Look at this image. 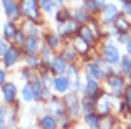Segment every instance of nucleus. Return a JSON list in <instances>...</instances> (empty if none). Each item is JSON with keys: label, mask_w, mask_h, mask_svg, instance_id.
Here are the masks:
<instances>
[{"label": "nucleus", "mask_w": 131, "mask_h": 129, "mask_svg": "<svg viewBox=\"0 0 131 129\" xmlns=\"http://www.w3.org/2000/svg\"><path fill=\"white\" fill-rule=\"evenodd\" d=\"M86 70H88V74L91 78H95V80H103V78H106V73L101 70V66H100L98 63H88Z\"/></svg>", "instance_id": "14"}, {"label": "nucleus", "mask_w": 131, "mask_h": 129, "mask_svg": "<svg viewBox=\"0 0 131 129\" xmlns=\"http://www.w3.org/2000/svg\"><path fill=\"white\" fill-rule=\"evenodd\" d=\"M0 50H2V51H0V53H2V56H5L7 55V51H8V45H7V42H5V40H2V42H0Z\"/></svg>", "instance_id": "36"}, {"label": "nucleus", "mask_w": 131, "mask_h": 129, "mask_svg": "<svg viewBox=\"0 0 131 129\" xmlns=\"http://www.w3.org/2000/svg\"><path fill=\"white\" fill-rule=\"evenodd\" d=\"M73 46H75V50H77L78 53H88L90 43H88V42H85V40L81 38V36H77V40H75Z\"/></svg>", "instance_id": "23"}, {"label": "nucleus", "mask_w": 131, "mask_h": 129, "mask_svg": "<svg viewBox=\"0 0 131 129\" xmlns=\"http://www.w3.org/2000/svg\"><path fill=\"white\" fill-rule=\"evenodd\" d=\"M103 58H105V61L110 63V64H115V63L121 61L118 48H116V46H113V45H106L105 48H103Z\"/></svg>", "instance_id": "5"}, {"label": "nucleus", "mask_w": 131, "mask_h": 129, "mask_svg": "<svg viewBox=\"0 0 131 129\" xmlns=\"http://www.w3.org/2000/svg\"><path fill=\"white\" fill-rule=\"evenodd\" d=\"M100 121H101L100 114H95V113L85 114V123L90 126V129H100Z\"/></svg>", "instance_id": "19"}, {"label": "nucleus", "mask_w": 131, "mask_h": 129, "mask_svg": "<svg viewBox=\"0 0 131 129\" xmlns=\"http://www.w3.org/2000/svg\"><path fill=\"white\" fill-rule=\"evenodd\" d=\"M77 30H78L77 22H75V20H67V22H60L57 25V35L65 36V35H68V33H75Z\"/></svg>", "instance_id": "7"}, {"label": "nucleus", "mask_w": 131, "mask_h": 129, "mask_svg": "<svg viewBox=\"0 0 131 129\" xmlns=\"http://www.w3.org/2000/svg\"><path fill=\"white\" fill-rule=\"evenodd\" d=\"M100 84H98V80H95V78H91L88 74L86 76V84H85V94H86L88 98H96L100 96Z\"/></svg>", "instance_id": "6"}, {"label": "nucleus", "mask_w": 131, "mask_h": 129, "mask_svg": "<svg viewBox=\"0 0 131 129\" xmlns=\"http://www.w3.org/2000/svg\"><path fill=\"white\" fill-rule=\"evenodd\" d=\"M2 98L5 104H12L17 98V86L13 83H3L2 84Z\"/></svg>", "instance_id": "4"}, {"label": "nucleus", "mask_w": 131, "mask_h": 129, "mask_svg": "<svg viewBox=\"0 0 131 129\" xmlns=\"http://www.w3.org/2000/svg\"><path fill=\"white\" fill-rule=\"evenodd\" d=\"M85 5H86V12H90V13H96L100 10L95 0H86V3H85Z\"/></svg>", "instance_id": "32"}, {"label": "nucleus", "mask_w": 131, "mask_h": 129, "mask_svg": "<svg viewBox=\"0 0 131 129\" xmlns=\"http://www.w3.org/2000/svg\"><path fill=\"white\" fill-rule=\"evenodd\" d=\"M119 70H121L125 74L131 73V56H129V55H128V56H123V58H121V66H119Z\"/></svg>", "instance_id": "28"}, {"label": "nucleus", "mask_w": 131, "mask_h": 129, "mask_svg": "<svg viewBox=\"0 0 131 129\" xmlns=\"http://www.w3.org/2000/svg\"><path fill=\"white\" fill-rule=\"evenodd\" d=\"M108 88L111 94H121L123 88H125V81L119 76H110L108 78Z\"/></svg>", "instance_id": "12"}, {"label": "nucleus", "mask_w": 131, "mask_h": 129, "mask_svg": "<svg viewBox=\"0 0 131 129\" xmlns=\"http://www.w3.org/2000/svg\"><path fill=\"white\" fill-rule=\"evenodd\" d=\"M2 5H3V10H5V15L10 22H13L15 18H18V5H17L13 0H2Z\"/></svg>", "instance_id": "8"}, {"label": "nucleus", "mask_w": 131, "mask_h": 129, "mask_svg": "<svg viewBox=\"0 0 131 129\" xmlns=\"http://www.w3.org/2000/svg\"><path fill=\"white\" fill-rule=\"evenodd\" d=\"M68 17H70V13H68V10H60V13H57V20H60V22H63V20H67Z\"/></svg>", "instance_id": "35"}, {"label": "nucleus", "mask_w": 131, "mask_h": 129, "mask_svg": "<svg viewBox=\"0 0 131 129\" xmlns=\"http://www.w3.org/2000/svg\"><path fill=\"white\" fill-rule=\"evenodd\" d=\"M17 33H18V30L15 28V25L12 22L3 23V36H5V40H15Z\"/></svg>", "instance_id": "20"}, {"label": "nucleus", "mask_w": 131, "mask_h": 129, "mask_svg": "<svg viewBox=\"0 0 131 129\" xmlns=\"http://www.w3.org/2000/svg\"><path fill=\"white\" fill-rule=\"evenodd\" d=\"M40 127L42 129H57V121H55V118L51 116V114H45V116L40 118L38 121Z\"/></svg>", "instance_id": "18"}, {"label": "nucleus", "mask_w": 131, "mask_h": 129, "mask_svg": "<svg viewBox=\"0 0 131 129\" xmlns=\"http://www.w3.org/2000/svg\"><path fill=\"white\" fill-rule=\"evenodd\" d=\"M123 12L131 17V3H123Z\"/></svg>", "instance_id": "37"}, {"label": "nucleus", "mask_w": 131, "mask_h": 129, "mask_svg": "<svg viewBox=\"0 0 131 129\" xmlns=\"http://www.w3.org/2000/svg\"><path fill=\"white\" fill-rule=\"evenodd\" d=\"M47 109L50 113H53V118H63V106H61V101L55 99H48V104H47Z\"/></svg>", "instance_id": "13"}, {"label": "nucleus", "mask_w": 131, "mask_h": 129, "mask_svg": "<svg viewBox=\"0 0 131 129\" xmlns=\"http://www.w3.org/2000/svg\"><path fill=\"white\" fill-rule=\"evenodd\" d=\"M55 89V93L58 94H65L68 91V88H70V80L68 78H65L63 74H60V76H55L53 78V86H51Z\"/></svg>", "instance_id": "9"}, {"label": "nucleus", "mask_w": 131, "mask_h": 129, "mask_svg": "<svg viewBox=\"0 0 131 129\" xmlns=\"http://www.w3.org/2000/svg\"><path fill=\"white\" fill-rule=\"evenodd\" d=\"M73 20L78 23H85L88 22V13H86V8H77L73 10Z\"/></svg>", "instance_id": "25"}, {"label": "nucleus", "mask_w": 131, "mask_h": 129, "mask_svg": "<svg viewBox=\"0 0 131 129\" xmlns=\"http://www.w3.org/2000/svg\"><path fill=\"white\" fill-rule=\"evenodd\" d=\"M126 51H128V55L131 56V38L126 42Z\"/></svg>", "instance_id": "39"}, {"label": "nucleus", "mask_w": 131, "mask_h": 129, "mask_svg": "<svg viewBox=\"0 0 131 129\" xmlns=\"http://www.w3.org/2000/svg\"><path fill=\"white\" fill-rule=\"evenodd\" d=\"M78 32H80V36H81V38L85 40V42L91 43L93 40H95V35L91 33V30H90V27H86V25H83V27H81L80 30H78Z\"/></svg>", "instance_id": "26"}, {"label": "nucleus", "mask_w": 131, "mask_h": 129, "mask_svg": "<svg viewBox=\"0 0 131 129\" xmlns=\"http://www.w3.org/2000/svg\"><path fill=\"white\" fill-rule=\"evenodd\" d=\"M65 108H67L68 114L71 118H77L78 113H80V101H78L77 93H71L65 96Z\"/></svg>", "instance_id": "2"}, {"label": "nucleus", "mask_w": 131, "mask_h": 129, "mask_svg": "<svg viewBox=\"0 0 131 129\" xmlns=\"http://www.w3.org/2000/svg\"><path fill=\"white\" fill-rule=\"evenodd\" d=\"M77 50H75V46H68L67 50H65V53L61 56H63L65 60H68V61H70V60H75V56H77Z\"/></svg>", "instance_id": "31"}, {"label": "nucleus", "mask_w": 131, "mask_h": 129, "mask_svg": "<svg viewBox=\"0 0 131 129\" xmlns=\"http://www.w3.org/2000/svg\"><path fill=\"white\" fill-rule=\"evenodd\" d=\"M96 2V5H98V8H105L108 3H106V0H95Z\"/></svg>", "instance_id": "38"}, {"label": "nucleus", "mask_w": 131, "mask_h": 129, "mask_svg": "<svg viewBox=\"0 0 131 129\" xmlns=\"http://www.w3.org/2000/svg\"><path fill=\"white\" fill-rule=\"evenodd\" d=\"M38 8H40L38 0H22V2H20V12L25 17L32 18V20L38 18V15H40Z\"/></svg>", "instance_id": "1"}, {"label": "nucleus", "mask_w": 131, "mask_h": 129, "mask_svg": "<svg viewBox=\"0 0 131 129\" xmlns=\"http://www.w3.org/2000/svg\"><path fill=\"white\" fill-rule=\"evenodd\" d=\"M118 2H121V3H131V0H118Z\"/></svg>", "instance_id": "41"}, {"label": "nucleus", "mask_w": 131, "mask_h": 129, "mask_svg": "<svg viewBox=\"0 0 131 129\" xmlns=\"http://www.w3.org/2000/svg\"><path fill=\"white\" fill-rule=\"evenodd\" d=\"M111 126H113V118L111 116H101L100 129H111Z\"/></svg>", "instance_id": "30"}, {"label": "nucleus", "mask_w": 131, "mask_h": 129, "mask_svg": "<svg viewBox=\"0 0 131 129\" xmlns=\"http://www.w3.org/2000/svg\"><path fill=\"white\" fill-rule=\"evenodd\" d=\"M22 32H25L28 36H35L37 32H38V28H37V25H35L33 22H27V23H25V28H23Z\"/></svg>", "instance_id": "29"}, {"label": "nucleus", "mask_w": 131, "mask_h": 129, "mask_svg": "<svg viewBox=\"0 0 131 129\" xmlns=\"http://www.w3.org/2000/svg\"><path fill=\"white\" fill-rule=\"evenodd\" d=\"M38 3H40V8L45 10L47 13H53L58 7L57 0H38Z\"/></svg>", "instance_id": "22"}, {"label": "nucleus", "mask_w": 131, "mask_h": 129, "mask_svg": "<svg viewBox=\"0 0 131 129\" xmlns=\"http://www.w3.org/2000/svg\"><path fill=\"white\" fill-rule=\"evenodd\" d=\"M23 46H25V51L28 55H35L37 50H38V40H37V36H27Z\"/></svg>", "instance_id": "16"}, {"label": "nucleus", "mask_w": 131, "mask_h": 129, "mask_svg": "<svg viewBox=\"0 0 131 129\" xmlns=\"http://www.w3.org/2000/svg\"><path fill=\"white\" fill-rule=\"evenodd\" d=\"M73 2H80V0H73Z\"/></svg>", "instance_id": "43"}, {"label": "nucleus", "mask_w": 131, "mask_h": 129, "mask_svg": "<svg viewBox=\"0 0 131 129\" xmlns=\"http://www.w3.org/2000/svg\"><path fill=\"white\" fill-rule=\"evenodd\" d=\"M50 68H51V71H53L57 76H60V74H63L65 71L68 70L67 60H65L63 56H55V58L51 60V63H50Z\"/></svg>", "instance_id": "11"}, {"label": "nucleus", "mask_w": 131, "mask_h": 129, "mask_svg": "<svg viewBox=\"0 0 131 129\" xmlns=\"http://www.w3.org/2000/svg\"><path fill=\"white\" fill-rule=\"evenodd\" d=\"M38 58H37L35 55H28V58H27V66L28 68H37L38 66Z\"/></svg>", "instance_id": "33"}, {"label": "nucleus", "mask_w": 131, "mask_h": 129, "mask_svg": "<svg viewBox=\"0 0 131 129\" xmlns=\"http://www.w3.org/2000/svg\"><path fill=\"white\" fill-rule=\"evenodd\" d=\"M22 98H23V101H27V103H32V101H35V89H33V84H32V83H27L25 86H23V89H22Z\"/></svg>", "instance_id": "21"}, {"label": "nucleus", "mask_w": 131, "mask_h": 129, "mask_svg": "<svg viewBox=\"0 0 131 129\" xmlns=\"http://www.w3.org/2000/svg\"><path fill=\"white\" fill-rule=\"evenodd\" d=\"M18 58H20V51L17 48H10L8 51H7V55L2 56L3 64H5V66H13V64L18 61Z\"/></svg>", "instance_id": "15"}, {"label": "nucleus", "mask_w": 131, "mask_h": 129, "mask_svg": "<svg viewBox=\"0 0 131 129\" xmlns=\"http://www.w3.org/2000/svg\"><path fill=\"white\" fill-rule=\"evenodd\" d=\"M57 2H58V3H63V2H65V0H57Z\"/></svg>", "instance_id": "42"}, {"label": "nucleus", "mask_w": 131, "mask_h": 129, "mask_svg": "<svg viewBox=\"0 0 131 129\" xmlns=\"http://www.w3.org/2000/svg\"><path fill=\"white\" fill-rule=\"evenodd\" d=\"M96 108L95 111L100 114V116H108V111H110V104H111V101H110V94L108 93H100L98 99H96Z\"/></svg>", "instance_id": "3"}, {"label": "nucleus", "mask_w": 131, "mask_h": 129, "mask_svg": "<svg viewBox=\"0 0 131 129\" xmlns=\"http://www.w3.org/2000/svg\"><path fill=\"white\" fill-rule=\"evenodd\" d=\"M5 76H7V74H5V71L2 70V71H0V81H2V84L5 83Z\"/></svg>", "instance_id": "40"}, {"label": "nucleus", "mask_w": 131, "mask_h": 129, "mask_svg": "<svg viewBox=\"0 0 131 129\" xmlns=\"http://www.w3.org/2000/svg\"><path fill=\"white\" fill-rule=\"evenodd\" d=\"M118 7L116 5H113V3H108V5L103 8V12H101V18H103V22L105 23H111L113 20H116L118 18Z\"/></svg>", "instance_id": "10"}, {"label": "nucleus", "mask_w": 131, "mask_h": 129, "mask_svg": "<svg viewBox=\"0 0 131 129\" xmlns=\"http://www.w3.org/2000/svg\"><path fill=\"white\" fill-rule=\"evenodd\" d=\"M47 43L51 50H57L58 45H60V35H53V33L47 35Z\"/></svg>", "instance_id": "27"}, {"label": "nucleus", "mask_w": 131, "mask_h": 129, "mask_svg": "<svg viewBox=\"0 0 131 129\" xmlns=\"http://www.w3.org/2000/svg\"><path fill=\"white\" fill-rule=\"evenodd\" d=\"M115 27L119 32H128L129 30V22L125 18V15H118V18L115 20Z\"/></svg>", "instance_id": "24"}, {"label": "nucleus", "mask_w": 131, "mask_h": 129, "mask_svg": "<svg viewBox=\"0 0 131 129\" xmlns=\"http://www.w3.org/2000/svg\"><path fill=\"white\" fill-rule=\"evenodd\" d=\"M68 73H70V86L75 89V93H77V89L80 88V78H78V70H77V66H68Z\"/></svg>", "instance_id": "17"}, {"label": "nucleus", "mask_w": 131, "mask_h": 129, "mask_svg": "<svg viewBox=\"0 0 131 129\" xmlns=\"http://www.w3.org/2000/svg\"><path fill=\"white\" fill-rule=\"evenodd\" d=\"M50 46H43V50H42V58H43V61L45 63H51V58H50Z\"/></svg>", "instance_id": "34"}]
</instances>
